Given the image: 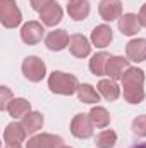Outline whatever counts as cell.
I'll use <instances>...</instances> for the list:
<instances>
[{"instance_id":"obj_1","label":"cell","mask_w":146,"mask_h":148,"mask_svg":"<svg viewBox=\"0 0 146 148\" xmlns=\"http://www.w3.org/2000/svg\"><path fill=\"white\" fill-rule=\"evenodd\" d=\"M124 98L131 105H138L145 100V73L139 67H129L122 76Z\"/></svg>"},{"instance_id":"obj_2","label":"cell","mask_w":146,"mask_h":148,"mask_svg":"<svg viewBox=\"0 0 146 148\" xmlns=\"http://www.w3.org/2000/svg\"><path fill=\"white\" fill-rule=\"evenodd\" d=\"M48 88L55 95L71 97L74 93H77L79 81H77V77L74 74L62 73V71H53L48 76Z\"/></svg>"},{"instance_id":"obj_3","label":"cell","mask_w":146,"mask_h":148,"mask_svg":"<svg viewBox=\"0 0 146 148\" xmlns=\"http://www.w3.org/2000/svg\"><path fill=\"white\" fill-rule=\"evenodd\" d=\"M0 23L9 29H14L23 23V14L16 0H0Z\"/></svg>"},{"instance_id":"obj_4","label":"cell","mask_w":146,"mask_h":148,"mask_svg":"<svg viewBox=\"0 0 146 148\" xmlns=\"http://www.w3.org/2000/svg\"><path fill=\"white\" fill-rule=\"evenodd\" d=\"M21 71L24 74V77L31 83H40L45 76H46V64L36 57V55H28L23 60Z\"/></svg>"},{"instance_id":"obj_5","label":"cell","mask_w":146,"mask_h":148,"mask_svg":"<svg viewBox=\"0 0 146 148\" xmlns=\"http://www.w3.org/2000/svg\"><path fill=\"white\" fill-rule=\"evenodd\" d=\"M71 133L77 140H88L95 133V124L89 119V114H76L71 121Z\"/></svg>"},{"instance_id":"obj_6","label":"cell","mask_w":146,"mask_h":148,"mask_svg":"<svg viewBox=\"0 0 146 148\" xmlns=\"http://www.w3.org/2000/svg\"><path fill=\"white\" fill-rule=\"evenodd\" d=\"M43 36H45V29L43 24L38 21H28L21 28V40L26 45H36L43 40Z\"/></svg>"},{"instance_id":"obj_7","label":"cell","mask_w":146,"mask_h":148,"mask_svg":"<svg viewBox=\"0 0 146 148\" xmlns=\"http://www.w3.org/2000/svg\"><path fill=\"white\" fill-rule=\"evenodd\" d=\"M62 147H64V140L60 136L50 134V133L35 134L26 143V148H62Z\"/></svg>"},{"instance_id":"obj_8","label":"cell","mask_w":146,"mask_h":148,"mask_svg":"<svg viewBox=\"0 0 146 148\" xmlns=\"http://www.w3.org/2000/svg\"><path fill=\"white\" fill-rule=\"evenodd\" d=\"M98 14L103 21L112 23V21H119L122 16V2L120 0H102L98 3Z\"/></svg>"},{"instance_id":"obj_9","label":"cell","mask_w":146,"mask_h":148,"mask_svg":"<svg viewBox=\"0 0 146 148\" xmlns=\"http://www.w3.org/2000/svg\"><path fill=\"white\" fill-rule=\"evenodd\" d=\"M129 59L127 57H120V55H112L108 60V64H107V71L105 74L108 76L110 79H113V81H119V79H122V76L124 73L131 67L129 66Z\"/></svg>"},{"instance_id":"obj_10","label":"cell","mask_w":146,"mask_h":148,"mask_svg":"<svg viewBox=\"0 0 146 148\" xmlns=\"http://www.w3.org/2000/svg\"><path fill=\"white\" fill-rule=\"evenodd\" d=\"M69 52L72 53L76 59H84L91 53V43L89 40L79 33L71 35L69 38Z\"/></svg>"},{"instance_id":"obj_11","label":"cell","mask_w":146,"mask_h":148,"mask_svg":"<svg viewBox=\"0 0 146 148\" xmlns=\"http://www.w3.org/2000/svg\"><path fill=\"white\" fill-rule=\"evenodd\" d=\"M69 33L65 29H53L45 38V45L52 52H60L65 47H69Z\"/></svg>"},{"instance_id":"obj_12","label":"cell","mask_w":146,"mask_h":148,"mask_svg":"<svg viewBox=\"0 0 146 148\" xmlns=\"http://www.w3.org/2000/svg\"><path fill=\"white\" fill-rule=\"evenodd\" d=\"M28 131L24 129L23 122H10L3 131V141L5 145H21L26 140Z\"/></svg>"},{"instance_id":"obj_13","label":"cell","mask_w":146,"mask_h":148,"mask_svg":"<svg viewBox=\"0 0 146 148\" xmlns=\"http://www.w3.org/2000/svg\"><path fill=\"white\" fill-rule=\"evenodd\" d=\"M62 16H64L62 7H60L55 0H53L52 3H48V5L40 12V19H41V23H43L45 26H50V28L57 26V24L62 21Z\"/></svg>"},{"instance_id":"obj_14","label":"cell","mask_w":146,"mask_h":148,"mask_svg":"<svg viewBox=\"0 0 146 148\" xmlns=\"http://www.w3.org/2000/svg\"><path fill=\"white\" fill-rule=\"evenodd\" d=\"M126 55L131 62H143L146 60V40L134 38L126 45Z\"/></svg>"},{"instance_id":"obj_15","label":"cell","mask_w":146,"mask_h":148,"mask_svg":"<svg viewBox=\"0 0 146 148\" xmlns=\"http://www.w3.org/2000/svg\"><path fill=\"white\" fill-rule=\"evenodd\" d=\"M119 29L126 36H134L136 33H139V29H141L139 16L132 14V12H127V14L120 16V19H119Z\"/></svg>"},{"instance_id":"obj_16","label":"cell","mask_w":146,"mask_h":148,"mask_svg":"<svg viewBox=\"0 0 146 148\" xmlns=\"http://www.w3.org/2000/svg\"><path fill=\"white\" fill-rule=\"evenodd\" d=\"M112 40H113V31L108 24H100L91 31V43L98 48L108 47Z\"/></svg>"},{"instance_id":"obj_17","label":"cell","mask_w":146,"mask_h":148,"mask_svg":"<svg viewBox=\"0 0 146 148\" xmlns=\"http://www.w3.org/2000/svg\"><path fill=\"white\" fill-rule=\"evenodd\" d=\"M67 14L74 21H84L89 16V2L88 0H69Z\"/></svg>"},{"instance_id":"obj_18","label":"cell","mask_w":146,"mask_h":148,"mask_svg":"<svg viewBox=\"0 0 146 148\" xmlns=\"http://www.w3.org/2000/svg\"><path fill=\"white\" fill-rule=\"evenodd\" d=\"M98 93L107 100V102H115L119 97H120V88H119V84H117V81H113V79H102L100 83H98Z\"/></svg>"},{"instance_id":"obj_19","label":"cell","mask_w":146,"mask_h":148,"mask_svg":"<svg viewBox=\"0 0 146 148\" xmlns=\"http://www.w3.org/2000/svg\"><path fill=\"white\" fill-rule=\"evenodd\" d=\"M110 57H112V55H110L108 52H105V50L95 53V55L91 57V60H89V71H91V74H95V76H103L105 71H107V64H108Z\"/></svg>"},{"instance_id":"obj_20","label":"cell","mask_w":146,"mask_h":148,"mask_svg":"<svg viewBox=\"0 0 146 148\" xmlns=\"http://www.w3.org/2000/svg\"><path fill=\"white\" fill-rule=\"evenodd\" d=\"M7 112H9V115L12 119H23V117H26L31 112V103L26 98H14L9 103Z\"/></svg>"},{"instance_id":"obj_21","label":"cell","mask_w":146,"mask_h":148,"mask_svg":"<svg viewBox=\"0 0 146 148\" xmlns=\"http://www.w3.org/2000/svg\"><path fill=\"white\" fill-rule=\"evenodd\" d=\"M89 119L95 124V127H98V129H105L110 124V121H112L108 110L105 107H98V105L89 110Z\"/></svg>"},{"instance_id":"obj_22","label":"cell","mask_w":146,"mask_h":148,"mask_svg":"<svg viewBox=\"0 0 146 148\" xmlns=\"http://www.w3.org/2000/svg\"><path fill=\"white\" fill-rule=\"evenodd\" d=\"M77 98H79V102L91 105V103H98V102H100V93H98L91 84L83 83V84H79V88H77Z\"/></svg>"},{"instance_id":"obj_23","label":"cell","mask_w":146,"mask_h":148,"mask_svg":"<svg viewBox=\"0 0 146 148\" xmlns=\"http://www.w3.org/2000/svg\"><path fill=\"white\" fill-rule=\"evenodd\" d=\"M23 126L28 134H35L43 127V115L40 112H29L26 117H23Z\"/></svg>"},{"instance_id":"obj_24","label":"cell","mask_w":146,"mask_h":148,"mask_svg":"<svg viewBox=\"0 0 146 148\" xmlns=\"http://www.w3.org/2000/svg\"><path fill=\"white\" fill-rule=\"evenodd\" d=\"M117 143V134L112 129H103L96 136V147L98 148H113Z\"/></svg>"},{"instance_id":"obj_25","label":"cell","mask_w":146,"mask_h":148,"mask_svg":"<svg viewBox=\"0 0 146 148\" xmlns=\"http://www.w3.org/2000/svg\"><path fill=\"white\" fill-rule=\"evenodd\" d=\"M132 133L139 138H146V115H138L132 121Z\"/></svg>"},{"instance_id":"obj_26","label":"cell","mask_w":146,"mask_h":148,"mask_svg":"<svg viewBox=\"0 0 146 148\" xmlns=\"http://www.w3.org/2000/svg\"><path fill=\"white\" fill-rule=\"evenodd\" d=\"M14 100V95L12 91L7 88V86H0V110H5L9 109V103Z\"/></svg>"},{"instance_id":"obj_27","label":"cell","mask_w":146,"mask_h":148,"mask_svg":"<svg viewBox=\"0 0 146 148\" xmlns=\"http://www.w3.org/2000/svg\"><path fill=\"white\" fill-rule=\"evenodd\" d=\"M53 0H29V3H31V7L36 10V12H41L48 3H52Z\"/></svg>"},{"instance_id":"obj_28","label":"cell","mask_w":146,"mask_h":148,"mask_svg":"<svg viewBox=\"0 0 146 148\" xmlns=\"http://www.w3.org/2000/svg\"><path fill=\"white\" fill-rule=\"evenodd\" d=\"M139 23H141V26L143 28H146V3H143L141 5V9H139Z\"/></svg>"},{"instance_id":"obj_29","label":"cell","mask_w":146,"mask_h":148,"mask_svg":"<svg viewBox=\"0 0 146 148\" xmlns=\"http://www.w3.org/2000/svg\"><path fill=\"white\" fill-rule=\"evenodd\" d=\"M131 148H146V143H138V145H134V147Z\"/></svg>"},{"instance_id":"obj_30","label":"cell","mask_w":146,"mask_h":148,"mask_svg":"<svg viewBox=\"0 0 146 148\" xmlns=\"http://www.w3.org/2000/svg\"><path fill=\"white\" fill-rule=\"evenodd\" d=\"M3 148H23L21 145H5Z\"/></svg>"},{"instance_id":"obj_31","label":"cell","mask_w":146,"mask_h":148,"mask_svg":"<svg viewBox=\"0 0 146 148\" xmlns=\"http://www.w3.org/2000/svg\"><path fill=\"white\" fill-rule=\"evenodd\" d=\"M62 148H72V147H65V145H64V147H62Z\"/></svg>"},{"instance_id":"obj_32","label":"cell","mask_w":146,"mask_h":148,"mask_svg":"<svg viewBox=\"0 0 146 148\" xmlns=\"http://www.w3.org/2000/svg\"><path fill=\"white\" fill-rule=\"evenodd\" d=\"M67 2H69V0H67Z\"/></svg>"}]
</instances>
